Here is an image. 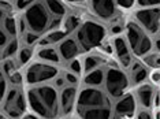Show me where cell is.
<instances>
[{"mask_svg": "<svg viewBox=\"0 0 160 119\" xmlns=\"http://www.w3.org/2000/svg\"><path fill=\"white\" fill-rule=\"evenodd\" d=\"M7 8H3V7H0V22H3V19L6 18V15H7Z\"/></svg>", "mask_w": 160, "mask_h": 119, "instance_id": "obj_39", "label": "cell"}, {"mask_svg": "<svg viewBox=\"0 0 160 119\" xmlns=\"http://www.w3.org/2000/svg\"><path fill=\"white\" fill-rule=\"evenodd\" d=\"M45 33L47 34L44 36V37L37 41L38 44H40V47H41V45H53V44H58V42H60L62 40L66 37V36H68L66 32H64V29H62V27L51 29V30H47Z\"/></svg>", "mask_w": 160, "mask_h": 119, "instance_id": "obj_18", "label": "cell"}, {"mask_svg": "<svg viewBox=\"0 0 160 119\" xmlns=\"http://www.w3.org/2000/svg\"><path fill=\"white\" fill-rule=\"evenodd\" d=\"M37 57L42 62H48L58 64L60 63V56L56 48H53L52 45H41V48L37 51Z\"/></svg>", "mask_w": 160, "mask_h": 119, "instance_id": "obj_19", "label": "cell"}, {"mask_svg": "<svg viewBox=\"0 0 160 119\" xmlns=\"http://www.w3.org/2000/svg\"><path fill=\"white\" fill-rule=\"evenodd\" d=\"M138 7H159L160 0H136Z\"/></svg>", "mask_w": 160, "mask_h": 119, "instance_id": "obj_33", "label": "cell"}, {"mask_svg": "<svg viewBox=\"0 0 160 119\" xmlns=\"http://www.w3.org/2000/svg\"><path fill=\"white\" fill-rule=\"evenodd\" d=\"M64 19H62V22H63V29H64V32H66L67 34H71V33H74L75 30H77V27L79 26V19H78V17H75V15H64L63 17Z\"/></svg>", "mask_w": 160, "mask_h": 119, "instance_id": "obj_26", "label": "cell"}, {"mask_svg": "<svg viewBox=\"0 0 160 119\" xmlns=\"http://www.w3.org/2000/svg\"><path fill=\"white\" fill-rule=\"evenodd\" d=\"M22 18L29 30L38 33V34H42L48 30L51 19L53 17L47 10L42 0H36V2L30 3V4H28L25 7Z\"/></svg>", "mask_w": 160, "mask_h": 119, "instance_id": "obj_3", "label": "cell"}, {"mask_svg": "<svg viewBox=\"0 0 160 119\" xmlns=\"http://www.w3.org/2000/svg\"><path fill=\"white\" fill-rule=\"evenodd\" d=\"M0 118H3V114H0Z\"/></svg>", "mask_w": 160, "mask_h": 119, "instance_id": "obj_43", "label": "cell"}, {"mask_svg": "<svg viewBox=\"0 0 160 119\" xmlns=\"http://www.w3.org/2000/svg\"><path fill=\"white\" fill-rule=\"evenodd\" d=\"M142 57V63L147 66L148 68H159L160 66V57H159V52L158 51H149L148 53H145Z\"/></svg>", "mask_w": 160, "mask_h": 119, "instance_id": "obj_25", "label": "cell"}, {"mask_svg": "<svg viewBox=\"0 0 160 119\" xmlns=\"http://www.w3.org/2000/svg\"><path fill=\"white\" fill-rule=\"evenodd\" d=\"M129 79L133 85H140L145 82L149 77V71H148V67L145 66L144 63H140V62H132V64L129 66Z\"/></svg>", "mask_w": 160, "mask_h": 119, "instance_id": "obj_16", "label": "cell"}, {"mask_svg": "<svg viewBox=\"0 0 160 119\" xmlns=\"http://www.w3.org/2000/svg\"><path fill=\"white\" fill-rule=\"evenodd\" d=\"M77 111L89 107H111V99L105 91L96 86H85L77 93Z\"/></svg>", "mask_w": 160, "mask_h": 119, "instance_id": "obj_7", "label": "cell"}, {"mask_svg": "<svg viewBox=\"0 0 160 119\" xmlns=\"http://www.w3.org/2000/svg\"><path fill=\"white\" fill-rule=\"evenodd\" d=\"M52 82H53V84H52V85H53V86H55V88L58 89V91H60V89H62V88H63V86H64V85H67L66 79H64V77H63V74H60V73H59V74H58V75H56V77H55V78H53V79H52Z\"/></svg>", "mask_w": 160, "mask_h": 119, "instance_id": "obj_31", "label": "cell"}, {"mask_svg": "<svg viewBox=\"0 0 160 119\" xmlns=\"http://www.w3.org/2000/svg\"><path fill=\"white\" fill-rule=\"evenodd\" d=\"M26 103L34 115L41 118H53L59 112V93L52 84L33 85L28 91Z\"/></svg>", "mask_w": 160, "mask_h": 119, "instance_id": "obj_1", "label": "cell"}, {"mask_svg": "<svg viewBox=\"0 0 160 119\" xmlns=\"http://www.w3.org/2000/svg\"><path fill=\"white\" fill-rule=\"evenodd\" d=\"M63 77H64V79H66L67 84H70V85H77V82H78V75H77V74L71 73V71H66V73L63 74Z\"/></svg>", "mask_w": 160, "mask_h": 119, "instance_id": "obj_34", "label": "cell"}, {"mask_svg": "<svg viewBox=\"0 0 160 119\" xmlns=\"http://www.w3.org/2000/svg\"><path fill=\"white\" fill-rule=\"evenodd\" d=\"M90 10L97 18L103 21H111L116 15L115 0H89Z\"/></svg>", "mask_w": 160, "mask_h": 119, "instance_id": "obj_12", "label": "cell"}, {"mask_svg": "<svg viewBox=\"0 0 160 119\" xmlns=\"http://www.w3.org/2000/svg\"><path fill=\"white\" fill-rule=\"evenodd\" d=\"M33 2H36V0H26V4H30V3H33Z\"/></svg>", "mask_w": 160, "mask_h": 119, "instance_id": "obj_41", "label": "cell"}, {"mask_svg": "<svg viewBox=\"0 0 160 119\" xmlns=\"http://www.w3.org/2000/svg\"><path fill=\"white\" fill-rule=\"evenodd\" d=\"M4 106H3V110H4L6 115L11 118H19L22 117L25 110H26V97L22 95L21 89L18 86L14 85L11 89L6 91L4 93Z\"/></svg>", "mask_w": 160, "mask_h": 119, "instance_id": "obj_9", "label": "cell"}, {"mask_svg": "<svg viewBox=\"0 0 160 119\" xmlns=\"http://www.w3.org/2000/svg\"><path fill=\"white\" fill-rule=\"evenodd\" d=\"M105 93L110 96V99H118L127 91L130 85V79L122 68L111 66L105 70L104 74V82H103Z\"/></svg>", "mask_w": 160, "mask_h": 119, "instance_id": "obj_5", "label": "cell"}, {"mask_svg": "<svg viewBox=\"0 0 160 119\" xmlns=\"http://www.w3.org/2000/svg\"><path fill=\"white\" fill-rule=\"evenodd\" d=\"M2 23H3V29H4L6 33L8 34L10 37H17V34H18V21L15 19V17L7 14Z\"/></svg>", "mask_w": 160, "mask_h": 119, "instance_id": "obj_23", "label": "cell"}, {"mask_svg": "<svg viewBox=\"0 0 160 119\" xmlns=\"http://www.w3.org/2000/svg\"><path fill=\"white\" fill-rule=\"evenodd\" d=\"M149 79H151V84H153L155 86L159 85V81H160V73H159V68H156L153 73L149 74Z\"/></svg>", "mask_w": 160, "mask_h": 119, "instance_id": "obj_36", "label": "cell"}, {"mask_svg": "<svg viewBox=\"0 0 160 119\" xmlns=\"http://www.w3.org/2000/svg\"><path fill=\"white\" fill-rule=\"evenodd\" d=\"M104 74L105 70L101 67H96L93 70L88 71L83 77V84L85 86H96V88H100L104 82Z\"/></svg>", "mask_w": 160, "mask_h": 119, "instance_id": "obj_20", "label": "cell"}, {"mask_svg": "<svg viewBox=\"0 0 160 119\" xmlns=\"http://www.w3.org/2000/svg\"><path fill=\"white\" fill-rule=\"evenodd\" d=\"M158 89L153 86V84H140L136 92V102L140 104L141 108H148L151 110L153 106V97Z\"/></svg>", "mask_w": 160, "mask_h": 119, "instance_id": "obj_15", "label": "cell"}, {"mask_svg": "<svg viewBox=\"0 0 160 119\" xmlns=\"http://www.w3.org/2000/svg\"><path fill=\"white\" fill-rule=\"evenodd\" d=\"M0 60H2V51H0Z\"/></svg>", "mask_w": 160, "mask_h": 119, "instance_id": "obj_42", "label": "cell"}, {"mask_svg": "<svg viewBox=\"0 0 160 119\" xmlns=\"http://www.w3.org/2000/svg\"><path fill=\"white\" fill-rule=\"evenodd\" d=\"M111 45H112V52L116 55L121 64L123 67L129 68V66L133 62V57H132V51H130L126 38L122 37V36H116V37L112 40Z\"/></svg>", "mask_w": 160, "mask_h": 119, "instance_id": "obj_14", "label": "cell"}, {"mask_svg": "<svg viewBox=\"0 0 160 119\" xmlns=\"http://www.w3.org/2000/svg\"><path fill=\"white\" fill-rule=\"evenodd\" d=\"M134 22H137L149 36L159 34L160 10L159 7H141L134 12Z\"/></svg>", "mask_w": 160, "mask_h": 119, "instance_id": "obj_8", "label": "cell"}, {"mask_svg": "<svg viewBox=\"0 0 160 119\" xmlns=\"http://www.w3.org/2000/svg\"><path fill=\"white\" fill-rule=\"evenodd\" d=\"M77 85H64L59 92V112L68 115L72 112L75 106V100H77Z\"/></svg>", "mask_w": 160, "mask_h": 119, "instance_id": "obj_11", "label": "cell"}, {"mask_svg": "<svg viewBox=\"0 0 160 119\" xmlns=\"http://www.w3.org/2000/svg\"><path fill=\"white\" fill-rule=\"evenodd\" d=\"M101 63H103V59H101L100 56H97V55H88V56L83 57V60L81 62V64H82V71L88 73V71L93 70V68L100 67Z\"/></svg>", "mask_w": 160, "mask_h": 119, "instance_id": "obj_24", "label": "cell"}, {"mask_svg": "<svg viewBox=\"0 0 160 119\" xmlns=\"http://www.w3.org/2000/svg\"><path fill=\"white\" fill-rule=\"evenodd\" d=\"M49 14L55 18H63L67 14V8L62 0H42Z\"/></svg>", "mask_w": 160, "mask_h": 119, "instance_id": "obj_21", "label": "cell"}, {"mask_svg": "<svg viewBox=\"0 0 160 119\" xmlns=\"http://www.w3.org/2000/svg\"><path fill=\"white\" fill-rule=\"evenodd\" d=\"M68 71H71V73L79 75L82 73V64H81V60H78L77 57L75 59H71L68 60Z\"/></svg>", "mask_w": 160, "mask_h": 119, "instance_id": "obj_30", "label": "cell"}, {"mask_svg": "<svg viewBox=\"0 0 160 119\" xmlns=\"http://www.w3.org/2000/svg\"><path fill=\"white\" fill-rule=\"evenodd\" d=\"M81 118L85 119H107L112 118L111 107H89L77 111Z\"/></svg>", "mask_w": 160, "mask_h": 119, "instance_id": "obj_17", "label": "cell"}, {"mask_svg": "<svg viewBox=\"0 0 160 119\" xmlns=\"http://www.w3.org/2000/svg\"><path fill=\"white\" fill-rule=\"evenodd\" d=\"M6 78L4 75H3V71L2 68H0V102L3 100V97H4V93L7 91V84H6Z\"/></svg>", "mask_w": 160, "mask_h": 119, "instance_id": "obj_35", "label": "cell"}, {"mask_svg": "<svg viewBox=\"0 0 160 119\" xmlns=\"http://www.w3.org/2000/svg\"><path fill=\"white\" fill-rule=\"evenodd\" d=\"M81 49L85 51H90L93 48L101 45V42L105 41V36H107V30H105L104 25H101L97 21H85L81 22L77 30L74 32Z\"/></svg>", "mask_w": 160, "mask_h": 119, "instance_id": "obj_2", "label": "cell"}, {"mask_svg": "<svg viewBox=\"0 0 160 119\" xmlns=\"http://www.w3.org/2000/svg\"><path fill=\"white\" fill-rule=\"evenodd\" d=\"M59 74V68L56 64L48 62H34L29 64L25 73V81L30 86L48 84L52 82V79Z\"/></svg>", "mask_w": 160, "mask_h": 119, "instance_id": "obj_6", "label": "cell"}, {"mask_svg": "<svg viewBox=\"0 0 160 119\" xmlns=\"http://www.w3.org/2000/svg\"><path fill=\"white\" fill-rule=\"evenodd\" d=\"M18 49H19V40L17 37H11L8 40V42L3 47L2 51V59H7V57H12L17 55Z\"/></svg>", "mask_w": 160, "mask_h": 119, "instance_id": "obj_22", "label": "cell"}, {"mask_svg": "<svg viewBox=\"0 0 160 119\" xmlns=\"http://www.w3.org/2000/svg\"><path fill=\"white\" fill-rule=\"evenodd\" d=\"M126 41L129 44V48L134 55L141 57L145 53L153 49L152 44V36H149L137 22L130 21L126 23Z\"/></svg>", "mask_w": 160, "mask_h": 119, "instance_id": "obj_4", "label": "cell"}, {"mask_svg": "<svg viewBox=\"0 0 160 119\" xmlns=\"http://www.w3.org/2000/svg\"><path fill=\"white\" fill-rule=\"evenodd\" d=\"M136 3V0H115V4L116 7H121L123 10H129L132 8Z\"/></svg>", "mask_w": 160, "mask_h": 119, "instance_id": "obj_32", "label": "cell"}, {"mask_svg": "<svg viewBox=\"0 0 160 119\" xmlns=\"http://www.w3.org/2000/svg\"><path fill=\"white\" fill-rule=\"evenodd\" d=\"M32 56H33V47H28L25 45L23 48L18 49L17 52V57H18V62L21 64H26L30 62Z\"/></svg>", "mask_w": 160, "mask_h": 119, "instance_id": "obj_27", "label": "cell"}, {"mask_svg": "<svg viewBox=\"0 0 160 119\" xmlns=\"http://www.w3.org/2000/svg\"><path fill=\"white\" fill-rule=\"evenodd\" d=\"M137 118H140V119H149V118H152V112L148 110V108H141V110L138 111V114H137Z\"/></svg>", "mask_w": 160, "mask_h": 119, "instance_id": "obj_38", "label": "cell"}, {"mask_svg": "<svg viewBox=\"0 0 160 119\" xmlns=\"http://www.w3.org/2000/svg\"><path fill=\"white\" fill-rule=\"evenodd\" d=\"M58 52H59V56L62 60H68L75 59L79 55V51H81V47H79L78 41L75 37H71L70 34L66 36L60 42H58Z\"/></svg>", "mask_w": 160, "mask_h": 119, "instance_id": "obj_13", "label": "cell"}, {"mask_svg": "<svg viewBox=\"0 0 160 119\" xmlns=\"http://www.w3.org/2000/svg\"><path fill=\"white\" fill-rule=\"evenodd\" d=\"M68 3H74V4H78V3H83L86 2V0H67Z\"/></svg>", "mask_w": 160, "mask_h": 119, "instance_id": "obj_40", "label": "cell"}, {"mask_svg": "<svg viewBox=\"0 0 160 119\" xmlns=\"http://www.w3.org/2000/svg\"><path fill=\"white\" fill-rule=\"evenodd\" d=\"M10 40V36L6 33V30L3 27H0V48H3Z\"/></svg>", "mask_w": 160, "mask_h": 119, "instance_id": "obj_37", "label": "cell"}, {"mask_svg": "<svg viewBox=\"0 0 160 119\" xmlns=\"http://www.w3.org/2000/svg\"><path fill=\"white\" fill-rule=\"evenodd\" d=\"M40 36L41 34H38V33H34V32H32V30H28L23 33V42H25V45H28V47H33L34 44H37V41L40 40Z\"/></svg>", "mask_w": 160, "mask_h": 119, "instance_id": "obj_28", "label": "cell"}, {"mask_svg": "<svg viewBox=\"0 0 160 119\" xmlns=\"http://www.w3.org/2000/svg\"><path fill=\"white\" fill-rule=\"evenodd\" d=\"M2 71L6 73L7 75H10L11 73H14V71H17V66H15V63H14V60H11V57L4 59L3 66H2Z\"/></svg>", "mask_w": 160, "mask_h": 119, "instance_id": "obj_29", "label": "cell"}, {"mask_svg": "<svg viewBox=\"0 0 160 119\" xmlns=\"http://www.w3.org/2000/svg\"><path fill=\"white\" fill-rule=\"evenodd\" d=\"M137 102L133 93H123L118 99H115V104L111 107L112 117L115 118H132L136 114Z\"/></svg>", "mask_w": 160, "mask_h": 119, "instance_id": "obj_10", "label": "cell"}]
</instances>
